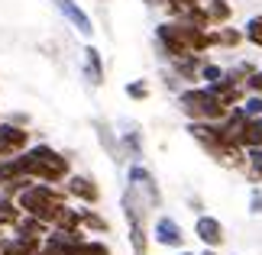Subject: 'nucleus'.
Segmentation results:
<instances>
[{
    "label": "nucleus",
    "mask_w": 262,
    "mask_h": 255,
    "mask_svg": "<svg viewBox=\"0 0 262 255\" xmlns=\"http://www.w3.org/2000/svg\"><path fill=\"white\" fill-rule=\"evenodd\" d=\"M156 49L165 62L185 55H204L210 52V29L191 26L185 19H162L156 26Z\"/></svg>",
    "instance_id": "1"
},
{
    "label": "nucleus",
    "mask_w": 262,
    "mask_h": 255,
    "mask_svg": "<svg viewBox=\"0 0 262 255\" xmlns=\"http://www.w3.org/2000/svg\"><path fill=\"white\" fill-rule=\"evenodd\" d=\"M16 203L23 213H33V217H39L42 223H49V226H55L58 213H62V207L68 203V194L62 184H46V181H29V184L16 194Z\"/></svg>",
    "instance_id": "2"
},
{
    "label": "nucleus",
    "mask_w": 262,
    "mask_h": 255,
    "mask_svg": "<svg viewBox=\"0 0 262 255\" xmlns=\"http://www.w3.org/2000/svg\"><path fill=\"white\" fill-rule=\"evenodd\" d=\"M175 104L181 110V117L188 123H217L227 117V107L210 94L204 84H188L175 94Z\"/></svg>",
    "instance_id": "3"
},
{
    "label": "nucleus",
    "mask_w": 262,
    "mask_h": 255,
    "mask_svg": "<svg viewBox=\"0 0 262 255\" xmlns=\"http://www.w3.org/2000/svg\"><path fill=\"white\" fill-rule=\"evenodd\" d=\"M120 207H123V220H126L129 252L133 255H149V242H152V236H149V229H146V217H149L146 200L126 184L123 194H120Z\"/></svg>",
    "instance_id": "4"
},
{
    "label": "nucleus",
    "mask_w": 262,
    "mask_h": 255,
    "mask_svg": "<svg viewBox=\"0 0 262 255\" xmlns=\"http://www.w3.org/2000/svg\"><path fill=\"white\" fill-rule=\"evenodd\" d=\"M126 184L146 200L149 210H159V207H162V188H159L156 175L143 165V161H129V168H126Z\"/></svg>",
    "instance_id": "5"
},
{
    "label": "nucleus",
    "mask_w": 262,
    "mask_h": 255,
    "mask_svg": "<svg viewBox=\"0 0 262 255\" xmlns=\"http://www.w3.org/2000/svg\"><path fill=\"white\" fill-rule=\"evenodd\" d=\"M149 236H152L156 246H165V249H185V229H181V223L175 217H168V213H159L156 223H152V229H149Z\"/></svg>",
    "instance_id": "6"
},
{
    "label": "nucleus",
    "mask_w": 262,
    "mask_h": 255,
    "mask_svg": "<svg viewBox=\"0 0 262 255\" xmlns=\"http://www.w3.org/2000/svg\"><path fill=\"white\" fill-rule=\"evenodd\" d=\"M26 146H33L29 126H16V123H10V120H0V158H13Z\"/></svg>",
    "instance_id": "7"
},
{
    "label": "nucleus",
    "mask_w": 262,
    "mask_h": 255,
    "mask_svg": "<svg viewBox=\"0 0 262 255\" xmlns=\"http://www.w3.org/2000/svg\"><path fill=\"white\" fill-rule=\"evenodd\" d=\"M65 194H68V200H78L81 207H97L100 203V188H97V181L91 178V175H68L65 178Z\"/></svg>",
    "instance_id": "8"
},
{
    "label": "nucleus",
    "mask_w": 262,
    "mask_h": 255,
    "mask_svg": "<svg viewBox=\"0 0 262 255\" xmlns=\"http://www.w3.org/2000/svg\"><path fill=\"white\" fill-rule=\"evenodd\" d=\"M52 7L65 16V23L75 29L81 39H94V19L88 16V10L78 0H52Z\"/></svg>",
    "instance_id": "9"
},
{
    "label": "nucleus",
    "mask_w": 262,
    "mask_h": 255,
    "mask_svg": "<svg viewBox=\"0 0 262 255\" xmlns=\"http://www.w3.org/2000/svg\"><path fill=\"white\" fill-rule=\"evenodd\" d=\"M194 239L204 249H220V246H224V239H227V229H224V223H220L217 217H210V213H198V220H194Z\"/></svg>",
    "instance_id": "10"
},
{
    "label": "nucleus",
    "mask_w": 262,
    "mask_h": 255,
    "mask_svg": "<svg viewBox=\"0 0 262 255\" xmlns=\"http://www.w3.org/2000/svg\"><path fill=\"white\" fill-rule=\"evenodd\" d=\"M81 75H84V81L91 87H104L107 71H104V55H100L97 45H84V52H81Z\"/></svg>",
    "instance_id": "11"
},
{
    "label": "nucleus",
    "mask_w": 262,
    "mask_h": 255,
    "mask_svg": "<svg viewBox=\"0 0 262 255\" xmlns=\"http://www.w3.org/2000/svg\"><path fill=\"white\" fill-rule=\"evenodd\" d=\"M39 249H42L39 236H16V233H10V236L0 239V255H36Z\"/></svg>",
    "instance_id": "12"
},
{
    "label": "nucleus",
    "mask_w": 262,
    "mask_h": 255,
    "mask_svg": "<svg viewBox=\"0 0 262 255\" xmlns=\"http://www.w3.org/2000/svg\"><path fill=\"white\" fill-rule=\"evenodd\" d=\"M68 175H72V161L65 158V152H55L42 165V171H39V181H46V184H65Z\"/></svg>",
    "instance_id": "13"
},
{
    "label": "nucleus",
    "mask_w": 262,
    "mask_h": 255,
    "mask_svg": "<svg viewBox=\"0 0 262 255\" xmlns=\"http://www.w3.org/2000/svg\"><path fill=\"white\" fill-rule=\"evenodd\" d=\"M239 42H243V29H236L230 23L210 29V49H236Z\"/></svg>",
    "instance_id": "14"
},
{
    "label": "nucleus",
    "mask_w": 262,
    "mask_h": 255,
    "mask_svg": "<svg viewBox=\"0 0 262 255\" xmlns=\"http://www.w3.org/2000/svg\"><path fill=\"white\" fill-rule=\"evenodd\" d=\"M94 129H97V139H100V146L107 149V155L114 158V161H123V155H120V136L114 132V126L104 123V120H94Z\"/></svg>",
    "instance_id": "15"
},
{
    "label": "nucleus",
    "mask_w": 262,
    "mask_h": 255,
    "mask_svg": "<svg viewBox=\"0 0 262 255\" xmlns=\"http://www.w3.org/2000/svg\"><path fill=\"white\" fill-rule=\"evenodd\" d=\"M52 229L49 223H42L39 217H33V213H23V217L16 220V226L10 229V233H16V236H39V239H46V233Z\"/></svg>",
    "instance_id": "16"
},
{
    "label": "nucleus",
    "mask_w": 262,
    "mask_h": 255,
    "mask_svg": "<svg viewBox=\"0 0 262 255\" xmlns=\"http://www.w3.org/2000/svg\"><path fill=\"white\" fill-rule=\"evenodd\" d=\"M81 229L88 236H107L110 223H107V217H100L94 207H81Z\"/></svg>",
    "instance_id": "17"
},
{
    "label": "nucleus",
    "mask_w": 262,
    "mask_h": 255,
    "mask_svg": "<svg viewBox=\"0 0 262 255\" xmlns=\"http://www.w3.org/2000/svg\"><path fill=\"white\" fill-rule=\"evenodd\" d=\"M204 10H207L210 29H214V26H227L230 19H233V7H230V0H207Z\"/></svg>",
    "instance_id": "18"
},
{
    "label": "nucleus",
    "mask_w": 262,
    "mask_h": 255,
    "mask_svg": "<svg viewBox=\"0 0 262 255\" xmlns=\"http://www.w3.org/2000/svg\"><path fill=\"white\" fill-rule=\"evenodd\" d=\"M146 4H149V7H162L168 19H181L188 10H194L201 0H146Z\"/></svg>",
    "instance_id": "19"
},
{
    "label": "nucleus",
    "mask_w": 262,
    "mask_h": 255,
    "mask_svg": "<svg viewBox=\"0 0 262 255\" xmlns=\"http://www.w3.org/2000/svg\"><path fill=\"white\" fill-rule=\"evenodd\" d=\"M239 146L243 149H262V117H249L243 126V136H239Z\"/></svg>",
    "instance_id": "20"
},
{
    "label": "nucleus",
    "mask_w": 262,
    "mask_h": 255,
    "mask_svg": "<svg viewBox=\"0 0 262 255\" xmlns=\"http://www.w3.org/2000/svg\"><path fill=\"white\" fill-rule=\"evenodd\" d=\"M52 229H68V233L81 229V203H78V207H75V203H65Z\"/></svg>",
    "instance_id": "21"
},
{
    "label": "nucleus",
    "mask_w": 262,
    "mask_h": 255,
    "mask_svg": "<svg viewBox=\"0 0 262 255\" xmlns=\"http://www.w3.org/2000/svg\"><path fill=\"white\" fill-rule=\"evenodd\" d=\"M23 217V210H19V203L13 197H0V226H4L7 233L16 226V220Z\"/></svg>",
    "instance_id": "22"
},
{
    "label": "nucleus",
    "mask_w": 262,
    "mask_h": 255,
    "mask_svg": "<svg viewBox=\"0 0 262 255\" xmlns=\"http://www.w3.org/2000/svg\"><path fill=\"white\" fill-rule=\"evenodd\" d=\"M243 42L262 49V13H256V16L246 19V26H243Z\"/></svg>",
    "instance_id": "23"
},
{
    "label": "nucleus",
    "mask_w": 262,
    "mask_h": 255,
    "mask_svg": "<svg viewBox=\"0 0 262 255\" xmlns=\"http://www.w3.org/2000/svg\"><path fill=\"white\" fill-rule=\"evenodd\" d=\"M224 65H217V62H207L204 58V65H201V71H198V84H214V81H220L224 78Z\"/></svg>",
    "instance_id": "24"
},
{
    "label": "nucleus",
    "mask_w": 262,
    "mask_h": 255,
    "mask_svg": "<svg viewBox=\"0 0 262 255\" xmlns=\"http://www.w3.org/2000/svg\"><path fill=\"white\" fill-rule=\"evenodd\" d=\"M123 90H126V97H129V100H136V104H143V100H149V81H146V78H136V81H129V84H126Z\"/></svg>",
    "instance_id": "25"
},
{
    "label": "nucleus",
    "mask_w": 262,
    "mask_h": 255,
    "mask_svg": "<svg viewBox=\"0 0 262 255\" xmlns=\"http://www.w3.org/2000/svg\"><path fill=\"white\" fill-rule=\"evenodd\" d=\"M239 110H243L246 117H262V94H246Z\"/></svg>",
    "instance_id": "26"
},
{
    "label": "nucleus",
    "mask_w": 262,
    "mask_h": 255,
    "mask_svg": "<svg viewBox=\"0 0 262 255\" xmlns=\"http://www.w3.org/2000/svg\"><path fill=\"white\" fill-rule=\"evenodd\" d=\"M13 178H23L16 171V158H0V184H7V181H13Z\"/></svg>",
    "instance_id": "27"
},
{
    "label": "nucleus",
    "mask_w": 262,
    "mask_h": 255,
    "mask_svg": "<svg viewBox=\"0 0 262 255\" xmlns=\"http://www.w3.org/2000/svg\"><path fill=\"white\" fill-rule=\"evenodd\" d=\"M243 87H246V94H262V68H256L253 75L243 81Z\"/></svg>",
    "instance_id": "28"
},
{
    "label": "nucleus",
    "mask_w": 262,
    "mask_h": 255,
    "mask_svg": "<svg viewBox=\"0 0 262 255\" xmlns=\"http://www.w3.org/2000/svg\"><path fill=\"white\" fill-rule=\"evenodd\" d=\"M249 213H253V217H262V188L259 184L249 191Z\"/></svg>",
    "instance_id": "29"
},
{
    "label": "nucleus",
    "mask_w": 262,
    "mask_h": 255,
    "mask_svg": "<svg viewBox=\"0 0 262 255\" xmlns=\"http://www.w3.org/2000/svg\"><path fill=\"white\" fill-rule=\"evenodd\" d=\"M198 255H217V249H204V252H198Z\"/></svg>",
    "instance_id": "30"
},
{
    "label": "nucleus",
    "mask_w": 262,
    "mask_h": 255,
    "mask_svg": "<svg viewBox=\"0 0 262 255\" xmlns=\"http://www.w3.org/2000/svg\"><path fill=\"white\" fill-rule=\"evenodd\" d=\"M178 255H194V252H188V249H178Z\"/></svg>",
    "instance_id": "31"
},
{
    "label": "nucleus",
    "mask_w": 262,
    "mask_h": 255,
    "mask_svg": "<svg viewBox=\"0 0 262 255\" xmlns=\"http://www.w3.org/2000/svg\"><path fill=\"white\" fill-rule=\"evenodd\" d=\"M4 236H7V229H4V226H0V239H4Z\"/></svg>",
    "instance_id": "32"
},
{
    "label": "nucleus",
    "mask_w": 262,
    "mask_h": 255,
    "mask_svg": "<svg viewBox=\"0 0 262 255\" xmlns=\"http://www.w3.org/2000/svg\"><path fill=\"white\" fill-rule=\"evenodd\" d=\"M104 4H107V0H104Z\"/></svg>",
    "instance_id": "33"
},
{
    "label": "nucleus",
    "mask_w": 262,
    "mask_h": 255,
    "mask_svg": "<svg viewBox=\"0 0 262 255\" xmlns=\"http://www.w3.org/2000/svg\"><path fill=\"white\" fill-rule=\"evenodd\" d=\"M0 120H4V117H0Z\"/></svg>",
    "instance_id": "34"
}]
</instances>
